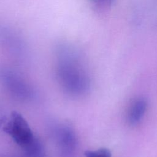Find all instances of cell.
Wrapping results in <instances>:
<instances>
[{"instance_id":"1","label":"cell","mask_w":157,"mask_h":157,"mask_svg":"<svg viewBox=\"0 0 157 157\" xmlns=\"http://www.w3.org/2000/svg\"><path fill=\"white\" fill-rule=\"evenodd\" d=\"M55 58L56 77L63 90L74 96L84 94L89 90L90 80L78 50L69 44H59Z\"/></svg>"},{"instance_id":"2","label":"cell","mask_w":157,"mask_h":157,"mask_svg":"<svg viewBox=\"0 0 157 157\" xmlns=\"http://www.w3.org/2000/svg\"><path fill=\"white\" fill-rule=\"evenodd\" d=\"M0 127L23 150L37 138L25 118L16 111L0 120Z\"/></svg>"},{"instance_id":"3","label":"cell","mask_w":157,"mask_h":157,"mask_svg":"<svg viewBox=\"0 0 157 157\" xmlns=\"http://www.w3.org/2000/svg\"><path fill=\"white\" fill-rule=\"evenodd\" d=\"M0 82L14 97L20 100H28L33 96L31 87L15 71L9 67L0 69Z\"/></svg>"},{"instance_id":"4","label":"cell","mask_w":157,"mask_h":157,"mask_svg":"<svg viewBox=\"0 0 157 157\" xmlns=\"http://www.w3.org/2000/svg\"><path fill=\"white\" fill-rule=\"evenodd\" d=\"M52 132L60 157H74L77 137L72 128L66 123H59L55 124Z\"/></svg>"},{"instance_id":"5","label":"cell","mask_w":157,"mask_h":157,"mask_svg":"<svg viewBox=\"0 0 157 157\" xmlns=\"http://www.w3.org/2000/svg\"><path fill=\"white\" fill-rule=\"evenodd\" d=\"M147 107V100L144 98H137L131 105L128 120L131 124H136L143 117Z\"/></svg>"},{"instance_id":"6","label":"cell","mask_w":157,"mask_h":157,"mask_svg":"<svg viewBox=\"0 0 157 157\" xmlns=\"http://www.w3.org/2000/svg\"><path fill=\"white\" fill-rule=\"evenodd\" d=\"M23 150L25 157H45L44 148L37 138Z\"/></svg>"},{"instance_id":"7","label":"cell","mask_w":157,"mask_h":157,"mask_svg":"<svg viewBox=\"0 0 157 157\" xmlns=\"http://www.w3.org/2000/svg\"><path fill=\"white\" fill-rule=\"evenodd\" d=\"M85 157H111L110 151L105 148L96 150H88L85 152Z\"/></svg>"},{"instance_id":"8","label":"cell","mask_w":157,"mask_h":157,"mask_svg":"<svg viewBox=\"0 0 157 157\" xmlns=\"http://www.w3.org/2000/svg\"><path fill=\"white\" fill-rule=\"evenodd\" d=\"M114 0H91L93 3L98 7L104 8L110 6Z\"/></svg>"}]
</instances>
